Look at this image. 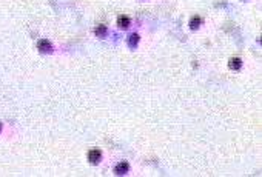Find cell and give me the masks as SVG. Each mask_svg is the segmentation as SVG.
<instances>
[{
	"label": "cell",
	"instance_id": "3957f363",
	"mask_svg": "<svg viewBox=\"0 0 262 177\" xmlns=\"http://www.w3.org/2000/svg\"><path fill=\"white\" fill-rule=\"evenodd\" d=\"M130 23H131V20L126 17V16H120V17L117 19V25L120 26V28H128Z\"/></svg>",
	"mask_w": 262,
	"mask_h": 177
},
{
	"label": "cell",
	"instance_id": "ba28073f",
	"mask_svg": "<svg viewBox=\"0 0 262 177\" xmlns=\"http://www.w3.org/2000/svg\"><path fill=\"white\" fill-rule=\"evenodd\" d=\"M94 32H96V36H99V37H103L105 34H106V28H105L103 25H99L97 28H96V31H94Z\"/></svg>",
	"mask_w": 262,
	"mask_h": 177
},
{
	"label": "cell",
	"instance_id": "277c9868",
	"mask_svg": "<svg viewBox=\"0 0 262 177\" xmlns=\"http://www.w3.org/2000/svg\"><path fill=\"white\" fill-rule=\"evenodd\" d=\"M51 43L48 42V40H40L39 42V49L40 51H43V52H48V51H51Z\"/></svg>",
	"mask_w": 262,
	"mask_h": 177
},
{
	"label": "cell",
	"instance_id": "9c48e42d",
	"mask_svg": "<svg viewBox=\"0 0 262 177\" xmlns=\"http://www.w3.org/2000/svg\"><path fill=\"white\" fill-rule=\"evenodd\" d=\"M0 129H2V125H0Z\"/></svg>",
	"mask_w": 262,
	"mask_h": 177
},
{
	"label": "cell",
	"instance_id": "8992f818",
	"mask_svg": "<svg viewBox=\"0 0 262 177\" xmlns=\"http://www.w3.org/2000/svg\"><path fill=\"white\" fill-rule=\"evenodd\" d=\"M199 25H200V19H199V17H193V19L190 20V28H191V29H197Z\"/></svg>",
	"mask_w": 262,
	"mask_h": 177
},
{
	"label": "cell",
	"instance_id": "5b68a950",
	"mask_svg": "<svg viewBox=\"0 0 262 177\" xmlns=\"http://www.w3.org/2000/svg\"><path fill=\"white\" fill-rule=\"evenodd\" d=\"M228 66L231 68V70H239L240 66H242V62H240V59H230V63H228Z\"/></svg>",
	"mask_w": 262,
	"mask_h": 177
},
{
	"label": "cell",
	"instance_id": "6da1fadb",
	"mask_svg": "<svg viewBox=\"0 0 262 177\" xmlns=\"http://www.w3.org/2000/svg\"><path fill=\"white\" fill-rule=\"evenodd\" d=\"M100 157H102V153H100L99 149H91V151L88 153V160L91 163H99Z\"/></svg>",
	"mask_w": 262,
	"mask_h": 177
},
{
	"label": "cell",
	"instance_id": "7a4b0ae2",
	"mask_svg": "<svg viewBox=\"0 0 262 177\" xmlns=\"http://www.w3.org/2000/svg\"><path fill=\"white\" fill-rule=\"evenodd\" d=\"M128 169H130V165H128V163H126V162H120L119 165L114 168V173L120 176V174H126V173H128Z\"/></svg>",
	"mask_w": 262,
	"mask_h": 177
},
{
	"label": "cell",
	"instance_id": "52a82bcc",
	"mask_svg": "<svg viewBox=\"0 0 262 177\" xmlns=\"http://www.w3.org/2000/svg\"><path fill=\"white\" fill-rule=\"evenodd\" d=\"M137 42H139V36H137L136 32L131 34L130 39H128V45H130V46H136V45H137Z\"/></svg>",
	"mask_w": 262,
	"mask_h": 177
}]
</instances>
